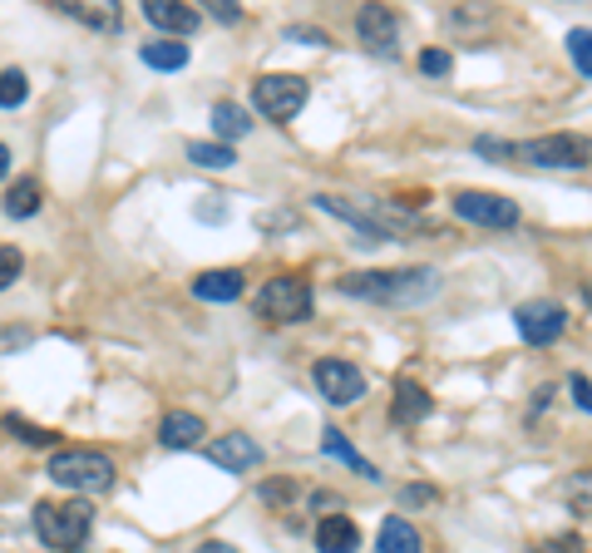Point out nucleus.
Instances as JSON below:
<instances>
[{"instance_id":"9b49d317","label":"nucleus","mask_w":592,"mask_h":553,"mask_svg":"<svg viewBox=\"0 0 592 553\" xmlns=\"http://www.w3.org/2000/svg\"><path fill=\"white\" fill-rule=\"evenodd\" d=\"M316 207H321V213H331V217H341V223H351V227H361L365 237H371V242H390V227L380 223V213H375V203L371 207H361V203H351V198H331V193H321L316 198Z\"/></svg>"},{"instance_id":"c756f323","label":"nucleus","mask_w":592,"mask_h":553,"mask_svg":"<svg viewBox=\"0 0 592 553\" xmlns=\"http://www.w3.org/2000/svg\"><path fill=\"white\" fill-rule=\"evenodd\" d=\"M257 499H262V504H286V499H296V479H266L262 489H257Z\"/></svg>"},{"instance_id":"b1692460","label":"nucleus","mask_w":592,"mask_h":553,"mask_svg":"<svg viewBox=\"0 0 592 553\" xmlns=\"http://www.w3.org/2000/svg\"><path fill=\"white\" fill-rule=\"evenodd\" d=\"M187 158H193L197 168H232V163H237V154H232L227 144H217V138H213V144L193 138V144H187Z\"/></svg>"},{"instance_id":"4c0bfd02","label":"nucleus","mask_w":592,"mask_h":553,"mask_svg":"<svg viewBox=\"0 0 592 553\" xmlns=\"http://www.w3.org/2000/svg\"><path fill=\"white\" fill-rule=\"evenodd\" d=\"M197 553H237V549H232V543H217V539H213V543H203Z\"/></svg>"},{"instance_id":"a878e982","label":"nucleus","mask_w":592,"mask_h":553,"mask_svg":"<svg viewBox=\"0 0 592 553\" xmlns=\"http://www.w3.org/2000/svg\"><path fill=\"white\" fill-rule=\"evenodd\" d=\"M568 55H572V69H578V75H592V30L588 25L568 30Z\"/></svg>"},{"instance_id":"6e6552de","label":"nucleus","mask_w":592,"mask_h":553,"mask_svg":"<svg viewBox=\"0 0 592 553\" xmlns=\"http://www.w3.org/2000/svg\"><path fill=\"white\" fill-rule=\"evenodd\" d=\"M449 207L474 227H519V203L503 193H454Z\"/></svg>"},{"instance_id":"393cba45","label":"nucleus","mask_w":592,"mask_h":553,"mask_svg":"<svg viewBox=\"0 0 592 553\" xmlns=\"http://www.w3.org/2000/svg\"><path fill=\"white\" fill-rule=\"evenodd\" d=\"M25 99H30L25 69H5V75H0V109H20Z\"/></svg>"},{"instance_id":"2f4dec72","label":"nucleus","mask_w":592,"mask_h":553,"mask_svg":"<svg viewBox=\"0 0 592 553\" xmlns=\"http://www.w3.org/2000/svg\"><path fill=\"white\" fill-rule=\"evenodd\" d=\"M538 553H582V543H578V533H558V539H543Z\"/></svg>"},{"instance_id":"f8f14e48","label":"nucleus","mask_w":592,"mask_h":553,"mask_svg":"<svg viewBox=\"0 0 592 553\" xmlns=\"http://www.w3.org/2000/svg\"><path fill=\"white\" fill-rule=\"evenodd\" d=\"M207 460H213L217 470L242 474V470H252V464L262 460V444H257L252 435H223V440L207 444Z\"/></svg>"},{"instance_id":"39448f33","label":"nucleus","mask_w":592,"mask_h":553,"mask_svg":"<svg viewBox=\"0 0 592 553\" xmlns=\"http://www.w3.org/2000/svg\"><path fill=\"white\" fill-rule=\"evenodd\" d=\"M311 282H301V276H272V282L257 292V312L266 316V321L276 326H296L311 316Z\"/></svg>"},{"instance_id":"aec40b11","label":"nucleus","mask_w":592,"mask_h":553,"mask_svg":"<svg viewBox=\"0 0 592 553\" xmlns=\"http://www.w3.org/2000/svg\"><path fill=\"white\" fill-rule=\"evenodd\" d=\"M247 128H252V114H247L242 104H213V134H217V144H227L232 148L237 138H247Z\"/></svg>"},{"instance_id":"5701e85b","label":"nucleus","mask_w":592,"mask_h":553,"mask_svg":"<svg viewBox=\"0 0 592 553\" xmlns=\"http://www.w3.org/2000/svg\"><path fill=\"white\" fill-rule=\"evenodd\" d=\"M39 198H45V193H39L35 178H20V183L5 193V213L10 217H35L39 213Z\"/></svg>"},{"instance_id":"f3484780","label":"nucleus","mask_w":592,"mask_h":553,"mask_svg":"<svg viewBox=\"0 0 592 553\" xmlns=\"http://www.w3.org/2000/svg\"><path fill=\"white\" fill-rule=\"evenodd\" d=\"M430 410H434V400H430V391H424V385H414V381L395 385V405H390V420L395 425H420Z\"/></svg>"},{"instance_id":"ddd939ff","label":"nucleus","mask_w":592,"mask_h":553,"mask_svg":"<svg viewBox=\"0 0 592 553\" xmlns=\"http://www.w3.org/2000/svg\"><path fill=\"white\" fill-rule=\"evenodd\" d=\"M158 440H163L168 450H193V444L207 440V425H203V415H193V410H168L163 425H158Z\"/></svg>"},{"instance_id":"6ab92c4d","label":"nucleus","mask_w":592,"mask_h":553,"mask_svg":"<svg viewBox=\"0 0 592 553\" xmlns=\"http://www.w3.org/2000/svg\"><path fill=\"white\" fill-rule=\"evenodd\" d=\"M375 549H380V553H424V543H420V533H414V523H405L400 514H395V519L380 523Z\"/></svg>"},{"instance_id":"4468645a","label":"nucleus","mask_w":592,"mask_h":553,"mask_svg":"<svg viewBox=\"0 0 592 553\" xmlns=\"http://www.w3.org/2000/svg\"><path fill=\"white\" fill-rule=\"evenodd\" d=\"M144 15H148V25L168 30V35H193V30L203 25V15H197L193 5H178V0H148Z\"/></svg>"},{"instance_id":"a211bd4d","label":"nucleus","mask_w":592,"mask_h":553,"mask_svg":"<svg viewBox=\"0 0 592 553\" xmlns=\"http://www.w3.org/2000/svg\"><path fill=\"white\" fill-rule=\"evenodd\" d=\"M321 454H326V460H335V464H345V470L365 474V479H380V474H375V464L365 460V454L355 450V444L345 440L341 430H326V435H321Z\"/></svg>"},{"instance_id":"473e14b6","label":"nucleus","mask_w":592,"mask_h":553,"mask_svg":"<svg viewBox=\"0 0 592 553\" xmlns=\"http://www.w3.org/2000/svg\"><path fill=\"white\" fill-rule=\"evenodd\" d=\"M420 69H424V75H444V69H449V49H424Z\"/></svg>"},{"instance_id":"7c9ffc66","label":"nucleus","mask_w":592,"mask_h":553,"mask_svg":"<svg viewBox=\"0 0 592 553\" xmlns=\"http://www.w3.org/2000/svg\"><path fill=\"white\" fill-rule=\"evenodd\" d=\"M568 391H572V405H578L582 415H592V381H588V375H572Z\"/></svg>"},{"instance_id":"1a4fd4ad","label":"nucleus","mask_w":592,"mask_h":553,"mask_svg":"<svg viewBox=\"0 0 592 553\" xmlns=\"http://www.w3.org/2000/svg\"><path fill=\"white\" fill-rule=\"evenodd\" d=\"M311 381H316V391H321L331 405H355V400H361V395H365V375L355 371L351 361H335V356H326V361H316Z\"/></svg>"},{"instance_id":"2eb2a0df","label":"nucleus","mask_w":592,"mask_h":553,"mask_svg":"<svg viewBox=\"0 0 592 553\" xmlns=\"http://www.w3.org/2000/svg\"><path fill=\"white\" fill-rule=\"evenodd\" d=\"M316 549L321 553H355L361 549V529H355V519H345V514H326V519L316 523Z\"/></svg>"},{"instance_id":"c9c22d12","label":"nucleus","mask_w":592,"mask_h":553,"mask_svg":"<svg viewBox=\"0 0 592 553\" xmlns=\"http://www.w3.org/2000/svg\"><path fill=\"white\" fill-rule=\"evenodd\" d=\"M213 15H217V20H227V25H237V20H242V5H232V0H217Z\"/></svg>"},{"instance_id":"f257e3e1","label":"nucleus","mask_w":592,"mask_h":553,"mask_svg":"<svg viewBox=\"0 0 592 553\" xmlns=\"http://www.w3.org/2000/svg\"><path fill=\"white\" fill-rule=\"evenodd\" d=\"M440 267H385V272H351L335 282V292L355 302H380V306H424L440 296Z\"/></svg>"},{"instance_id":"20e7f679","label":"nucleus","mask_w":592,"mask_h":553,"mask_svg":"<svg viewBox=\"0 0 592 553\" xmlns=\"http://www.w3.org/2000/svg\"><path fill=\"white\" fill-rule=\"evenodd\" d=\"M89 523H94V509L89 499H69V504H35V533L45 549L59 553H79L89 539Z\"/></svg>"},{"instance_id":"f03ea898","label":"nucleus","mask_w":592,"mask_h":553,"mask_svg":"<svg viewBox=\"0 0 592 553\" xmlns=\"http://www.w3.org/2000/svg\"><path fill=\"white\" fill-rule=\"evenodd\" d=\"M474 154L503 158V163H519V168H588L592 163V144L582 134H543V138H528V144L474 138Z\"/></svg>"},{"instance_id":"dca6fc26","label":"nucleus","mask_w":592,"mask_h":553,"mask_svg":"<svg viewBox=\"0 0 592 553\" xmlns=\"http://www.w3.org/2000/svg\"><path fill=\"white\" fill-rule=\"evenodd\" d=\"M193 296L197 302H237L242 296V272L237 267H217V272L193 276Z\"/></svg>"},{"instance_id":"7ed1b4c3","label":"nucleus","mask_w":592,"mask_h":553,"mask_svg":"<svg viewBox=\"0 0 592 553\" xmlns=\"http://www.w3.org/2000/svg\"><path fill=\"white\" fill-rule=\"evenodd\" d=\"M49 479L75 494H109L118 479L114 460L99 450H55L49 454Z\"/></svg>"},{"instance_id":"423d86ee","label":"nucleus","mask_w":592,"mask_h":553,"mask_svg":"<svg viewBox=\"0 0 592 553\" xmlns=\"http://www.w3.org/2000/svg\"><path fill=\"white\" fill-rule=\"evenodd\" d=\"M306 94H311V84H306L301 75H262L252 84V104L262 119H272V124H286V119L301 114Z\"/></svg>"},{"instance_id":"72a5a7b5","label":"nucleus","mask_w":592,"mask_h":553,"mask_svg":"<svg viewBox=\"0 0 592 553\" xmlns=\"http://www.w3.org/2000/svg\"><path fill=\"white\" fill-rule=\"evenodd\" d=\"M400 504L410 509V504H434V489L430 484H410V489H400Z\"/></svg>"},{"instance_id":"e433bc0d","label":"nucleus","mask_w":592,"mask_h":553,"mask_svg":"<svg viewBox=\"0 0 592 553\" xmlns=\"http://www.w3.org/2000/svg\"><path fill=\"white\" fill-rule=\"evenodd\" d=\"M15 346H30V331H20V326L0 336V351H15Z\"/></svg>"},{"instance_id":"58836bf2","label":"nucleus","mask_w":592,"mask_h":553,"mask_svg":"<svg viewBox=\"0 0 592 553\" xmlns=\"http://www.w3.org/2000/svg\"><path fill=\"white\" fill-rule=\"evenodd\" d=\"M5 173H10V148L0 144V178H5Z\"/></svg>"},{"instance_id":"f704fd0d","label":"nucleus","mask_w":592,"mask_h":553,"mask_svg":"<svg viewBox=\"0 0 592 553\" xmlns=\"http://www.w3.org/2000/svg\"><path fill=\"white\" fill-rule=\"evenodd\" d=\"M286 40H292V45H296V40H306V45H326L321 30H306V25H292V30H286Z\"/></svg>"},{"instance_id":"cd10ccee","label":"nucleus","mask_w":592,"mask_h":553,"mask_svg":"<svg viewBox=\"0 0 592 553\" xmlns=\"http://www.w3.org/2000/svg\"><path fill=\"white\" fill-rule=\"evenodd\" d=\"M20 267H25L20 247H5V242H0V292H5L10 282H20Z\"/></svg>"},{"instance_id":"9d476101","label":"nucleus","mask_w":592,"mask_h":553,"mask_svg":"<svg viewBox=\"0 0 592 553\" xmlns=\"http://www.w3.org/2000/svg\"><path fill=\"white\" fill-rule=\"evenodd\" d=\"M355 35H361L365 49H375V55H400V25H395V15L385 5H361V15H355Z\"/></svg>"},{"instance_id":"412c9836","label":"nucleus","mask_w":592,"mask_h":553,"mask_svg":"<svg viewBox=\"0 0 592 553\" xmlns=\"http://www.w3.org/2000/svg\"><path fill=\"white\" fill-rule=\"evenodd\" d=\"M562 504L572 509V519H592V470H578L558 484Z\"/></svg>"},{"instance_id":"c85d7f7f","label":"nucleus","mask_w":592,"mask_h":553,"mask_svg":"<svg viewBox=\"0 0 592 553\" xmlns=\"http://www.w3.org/2000/svg\"><path fill=\"white\" fill-rule=\"evenodd\" d=\"M69 15H79L84 25H99V30H118V10H89V5H65Z\"/></svg>"},{"instance_id":"ea45409f","label":"nucleus","mask_w":592,"mask_h":553,"mask_svg":"<svg viewBox=\"0 0 592 553\" xmlns=\"http://www.w3.org/2000/svg\"><path fill=\"white\" fill-rule=\"evenodd\" d=\"M588 302H592V286H588Z\"/></svg>"},{"instance_id":"bb28decb","label":"nucleus","mask_w":592,"mask_h":553,"mask_svg":"<svg viewBox=\"0 0 592 553\" xmlns=\"http://www.w3.org/2000/svg\"><path fill=\"white\" fill-rule=\"evenodd\" d=\"M5 430H10V435H20V440H25V444H39V450L59 440L55 430H39V425H30L25 415H5Z\"/></svg>"},{"instance_id":"0eeeda50","label":"nucleus","mask_w":592,"mask_h":553,"mask_svg":"<svg viewBox=\"0 0 592 553\" xmlns=\"http://www.w3.org/2000/svg\"><path fill=\"white\" fill-rule=\"evenodd\" d=\"M513 326H519V336L528 346H553L568 331V312H562V302H553V296H538V302H523L519 312H513Z\"/></svg>"},{"instance_id":"4be33fe9","label":"nucleus","mask_w":592,"mask_h":553,"mask_svg":"<svg viewBox=\"0 0 592 553\" xmlns=\"http://www.w3.org/2000/svg\"><path fill=\"white\" fill-rule=\"evenodd\" d=\"M138 59H144L148 69H183L187 65V45H178V40H148L144 49H138Z\"/></svg>"}]
</instances>
